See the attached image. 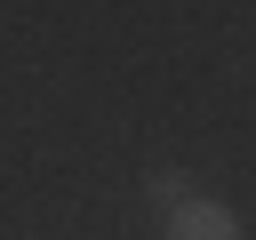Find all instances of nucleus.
<instances>
[{
  "mask_svg": "<svg viewBox=\"0 0 256 240\" xmlns=\"http://www.w3.org/2000/svg\"><path fill=\"white\" fill-rule=\"evenodd\" d=\"M168 240H240V224L216 200H184V208H168Z\"/></svg>",
  "mask_w": 256,
  "mask_h": 240,
  "instance_id": "f257e3e1",
  "label": "nucleus"
},
{
  "mask_svg": "<svg viewBox=\"0 0 256 240\" xmlns=\"http://www.w3.org/2000/svg\"><path fill=\"white\" fill-rule=\"evenodd\" d=\"M152 200H160V208H184L192 192H184V176H152Z\"/></svg>",
  "mask_w": 256,
  "mask_h": 240,
  "instance_id": "f03ea898",
  "label": "nucleus"
}]
</instances>
